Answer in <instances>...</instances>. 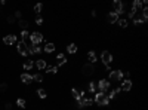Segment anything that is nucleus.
Returning a JSON list of instances; mask_svg holds the SVG:
<instances>
[{"mask_svg": "<svg viewBox=\"0 0 148 110\" xmlns=\"http://www.w3.org/2000/svg\"><path fill=\"white\" fill-rule=\"evenodd\" d=\"M47 68V73H51V75H56L58 73V66H51V67H46Z\"/></svg>", "mask_w": 148, "mask_h": 110, "instance_id": "a878e982", "label": "nucleus"}, {"mask_svg": "<svg viewBox=\"0 0 148 110\" xmlns=\"http://www.w3.org/2000/svg\"><path fill=\"white\" fill-rule=\"evenodd\" d=\"M96 73V67H95V64H83L82 66V75L83 76H86V77H90V76H93Z\"/></svg>", "mask_w": 148, "mask_h": 110, "instance_id": "7ed1b4c3", "label": "nucleus"}, {"mask_svg": "<svg viewBox=\"0 0 148 110\" xmlns=\"http://www.w3.org/2000/svg\"><path fill=\"white\" fill-rule=\"evenodd\" d=\"M30 43H33V45H40L42 42H43V34L40 33V31H33V33H30Z\"/></svg>", "mask_w": 148, "mask_h": 110, "instance_id": "0eeeda50", "label": "nucleus"}, {"mask_svg": "<svg viewBox=\"0 0 148 110\" xmlns=\"http://www.w3.org/2000/svg\"><path fill=\"white\" fill-rule=\"evenodd\" d=\"M55 49H56V46H55V43H52V42H47V43L45 45V48H43V51H45L46 54H53Z\"/></svg>", "mask_w": 148, "mask_h": 110, "instance_id": "2eb2a0df", "label": "nucleus"}, {"mask_svg": "<svg viewBox=\"0 0 148 110\" xmlns=\"http://www.w3.org/2000/svg\"><path fill=\"white\" fill-rule=\"evenodd\" d=\"M16 106H18V107H21V109H24V107L27 106V101L24 100V98H18V100H16Z\"/></svg>", "mask_w": 148, "mask_h": 110, "instance_id": "cd10ccee", "label": "nucleus"}, {"mask_svg": "<svg viewBox=\"0 0 148 110\" xmlns=\"http://www.w3.org/2000/svg\"><path fill=\"white\" fill-rule=\"evenodd\" d=\"M33 66H34L33 61H31V59H27L25 63H24V66H22V67H24V70H31V68H33Z\"/></svg>", "mask_w": 148, "mask_h": 110, "instance_id": "5701e85b", "label": "nucleus"}, {"mask_svg": "<svg viewBox=\"0 0 148 110\" xmlns=\"http://www.w3.org/2000/svg\"><path fill=\"white\" fill-rule=\"evenodd\" d=\"M93 101L99 106V107H107L110 104V100H108V97L105 92H96L93 95Z\"/></svg>", "mask_w": 148, "mask_h": 110, "instance_id": "f257e3e1", "label": "nucleus"}, {"mask_svg": "<svg viewBox=\"0 0 148 110\" xmlns=\"http://www.w3.org/2000/svg\"><path fill=\"white\" fill-rule=\"evenodd\" d=\"M117 24L120 26V28H127V26H129V21H127L126 18H119Z\"/></svg>", "mask_w": 148, "mask_h": 110, "instance_id": "412c9836", "label": "nucleus"}, {"mask_svg": "<svg viewBox=\"0 0 148 110\" xmlns=\"http://www.w3.org/2000/svg\"><path fill=\"white\" fill-rule=\"evenodd\" d=\"M18 54H21L22 57L30 55V52H28V45H27L25 42H19V43H18Z\"/></svg>", "mask_w": 148, "mask_h": 110, "instance_id": "6e6552de", "label": "nucleus"}, {"mask_svg": "<svg viewBox=\"0 0 148 110\" xmlns=\"http://www.w3.org/2000/svg\"><path fill=\"white\" fill-rule=\"evenodd\" d=\"M113 12H116L119 17H120L121 14H125V12H126L125 3H123L121 0H114V2H113Z\"/></svg>", "mask_w": 148, "mask_h": 110, "instance_id": "423d86ee", "label": "nucleus"}, {"mask_svg": "<svg viewBox=\"0 0 148 110\" xmlns=\"http://www.w3.org/2000/svg\"><path fill=\"white\" fill-rule=\"evenodd\" d=\"M37 95H39V98H46V97H47V92H46V89L39 88V89H37Z\"/></svg>", "mask_w": 148, "mask_h": 110, "instance_id": "393cba45", "label": "nucleus"}, {"mask_svg": "<svg viewBox=\"0 0 148 110\" xmlns=\"http://www.w3.org/2000/svg\"><path fill=\"white\" fill-rule=\"evenodd\" d=\"M28 45V52L30 54H42L43 48H40L39 45H33V43H27Z\"/></svg>", "mask_w": 148, "mask_h": 110, "instance_id": "f8f14e48", "label": "nucleus"}, {"mask_svg": "<svg viewBox=\"0 0 148 110\" xmlns=\"http://www.w3.org/2000/svg\"><path fill=\"white\" fill-rule=\"evenodd\" d=\"M36 67L39 68L40 71H42V70H45V68L47 67V63H46V59H42V58H40V59H37V61H36Z\"/></svg>", "mask_w": 148, "mask_h": 110, "instance_id": "6ab92c4d", "label": "nucleus"}, {"mask_svg": "<svg viewBox=\"0 0 148 110\" xmlns=\"http://www.w3.org/2000/svg\"><path fill=\"white\" fill-rule=\"evenodd\" d=\"M33 80L34 82H43V75L42 73H36V75L33 76Z\"/></svg>", "mask_w": 148, "mask_h": 110, "instance_id": "bb28decb", "label": "nucleus"}, {"mask_svg": "<svg viewBox=\"0 0 148 110\" xmlns=\"http://www.w3.org/2000/svg\"><path fill=\"white\" fill-rule=\"evenodd\" d=\"M132 86H133V82H132L130 79H123V80H121V85H120L121 91L127 92V91H130V89H132Z\"/></svg>", "mask_w": 148, "mask_h": 110, "instance_id": "1a4fd4ad", "label": "nucleus"}, {"mask_svg": "<svg viewBox=\"0 0 148 110\" xmlns=\"http://www.w3.org/2000/svg\"><path fill=\"white\" fill-rule=\"evenodd\" d=\"M21 82L25 83V85H30L33 82V76L28 75V73H22V75H21Z\"/></svg>", "mask_w": 148, "mask_h": 110, "instance_id": "dca6fc26", "label": "nucleus"}, {"mask_svg": "<svg viewBox=\"0 0 148 110\" xmlns=\"http://www.w3.org/2000/svg\"><path fill=\"white\" fill-rule=\"evenodd\" d=\"M55 59H56V64H55V66H58V67L67 64V57H65V54H58Z\"/></svg>", "mask_w": 148, "mask_h": 110, "instance_id": "ddd939ff", "label": "nucleus"}, {"mask_svg": "<svg viewBox=\"0 0 148 110\" xmlns=\"http://www.w3.org/2000/svg\"><path fill=\"white\" fill-rule=\"evenodd\" d=\"M96 89H98V88H96V82H95V80H89V82H88V88H86L84 91L88 92V94H95Z\"/></svg>", "mask_w": 148, "mask_h": 110, "instance_id": "4468645a", "label": "nucleus"}, {"mask_svg": "<svg viewBox=\"0 0 148 110\" xmlns=\"http://www.w3.org/2000/svg\"><path fill=\"white\" fill-rule=\"evenodd\" d=\"M36 24H37V26H42V24H43V18L42 17H37L36 18Z\"/></svg>", "mask_w": 148, "mask_h": 110, "instance_id": "c756f323", "label": "nucleus"}, {"mask_svg": "<svg viewBox=\"0 0 148 110\" xmlns=\"http://www.w3.org/2000/svg\"><path fill=\"white\" fill-rule=\"evenodd\" d=\"M108 80H110V83H113V82H121L123 80V70L113 68V70L108 73Z\"/></svg>", "mask_w": 148, "mask_h": 110, "instance_id": "f03ea898", "label": "nucleus"}, {"mask_svg": "<svg viewBox=\"0 0 148 110\" xmlns=\"http://www.w3.org/2000/svg\"><path fill=\"white\" fill-rule=\"evenodd\" d=\"M10 107H12V106H10V103H8V104H6V110H10Z\"/></svg>", "mask_w": 148, "mask_h": 110, "instance_id": "72a5a7b5", "label": "nucleus"}, {"mask_svg": "<svg viewBox=\"0 0 148 110\" xmlns=\"http://www.w3.org/2000/svg\"><path fill=\"white\" fill-rule=\"evenodd\" d=\"M3 43L8 45V46L16 43V36H15V34H6L5 37H3Z\"/></svg>", "mask_w": 148, "mask_h": 110, "instance_id": "9b49d317", "label": "nucleus"}, {"mask_svg": "<svg viewBox=\"0 0 148 110\" xmlns=\"http://www.w3.org/2000/svg\"><path fill=\"white\" fill-rule=\"evenodd\" d=\"M15 17L21 19V17H22V12H19V10H18V12H15Z\"/></svg>", "mask_w": 148, "mask_h": 110, "instance_id": "2f4dec72", "label": "nucleus"}, {"mask_svg": "<svg viewBox=\"0 0 148 110\" xmlns=\"http://www.w3.org/2000/svg\"><path fill=\"white\" fill-rule=\"evenodd\" d=\"M132 9L136 10V12H141L142 10V2L141 0H133L132 2Z\"/></svg>", "mask_w": 148, "mask_h": 110, "instance_id": "aec40b11", "label": "nucleus"}, {"mask_svg": "<svg viewBox=\"0 0 148 110\" xmlns=\"http://www.w3.org/2000/svg\"><path fill=\"white\" fill-rule=\"evenodd\" d=\"M19 28H22V30H27L28 28V26H30V24H28V21H25V19H19Z\"/></svg>", "mask_w": 148, "mask_h": 110, "instance_id": "b1692460", "label": "nucleus"}, {"mask_svg": "<svg viewBox=\"0 0 148 110\" xmlns=\"http://www.w3.org/2000/svg\"><path fill=\"white\" fill-rule=\"evenodd\" d=\"M119 18H120V17L116 14V12H113V10H110L108 14H107V22H108V24H117Z\"/></svg>", "mask_w": 148, "mask_h": 110, "instance_id": "9d476101", "label": "nucleus"}, {"mask_svg": "<svg viewBox=\"0 0 148 110\" xmlns=\"http://www.w3.org/2000/svg\"><path fill=\"white\" fill-rule=\"evenodd\" d=\"M6 89H8V85H6V83L0 85V91H6Z\"/></svg>", "mask_w": 148, "mask_h": 110, "instance_id": "7c9ffc66", "label": "nucleus"}, {"mask_svg": "<svg viewBox=\"0 0 148 110\" xmlns=\"http://www.w3.org/2000/svg\"><path fill=\"white\" fill-rule=\"evenodd\" d=\"M67 52L68 54H71V55H74V54H77V51H79V48H77V45L76 43H70V45H67Z\"/></svg>", "mask_w": 148, "mask_h": 110, "instance_id": "f3484780", "label": "nucleus"}, {"mask_svg": "<svg viewBox=\"0 0 148 110\" xmlns=\"http://www.w3.org/2000/svg\"><path fill=\"white\" fill-rule=\"evenodd\" d=\"M88 59H89V64H95L96 61H98L96 52H95V51H89V52H88Z\"/></svg>", "mask_w": 148, "mask_h": 110, "instance_id": "a211bd4d", "label": "nucleus"}, {"mask_svg": "<svg viewBox=\"0 0 148 110\" xmlns=\"http://www.w3.org/2000/svg\"><path fill=\"white\" fill-rule=\"evenodd\" d=\"M8 22H10V24L15 22V17H9V18H8Z\"/></svg>", "mask_w": 148, "mask_h": 110, "instance_id": "473e14b6", "label": "nucleus"}, {"mask_svg": "<svg viewBox=\"0 0 148 110\" xmlns=\"http://www.w3.org/2000/svg\"><path fill=\"white\" fill-rule=\"evenodd\" d=\"M96 88L98 89H99V92H108L110 89H111V83H110V80L108 79H99V80H98L96 82Z\"/></svg>", "mask_w": 148, "mask_h": 110, "instance_id": "20e7f679", "label": "nucleus"}, {"mask_svg": "<svg viewBox=\"0 0 148 110\" xmlns=\"http://www.w3.org/2000/svg\"><path fill=\"white\" fill-rule=\"evenodd\" d=\"M30 37V33L27 31V30H22L21 31V42H25L27 43V39Z\"/></svg>", "mask_w": 148, "mask_h": 110, "instance_id": "4be33fe9", "label": "nucleus"}, {"mask_svg": "<svg viewBox=\"0 0 148 110\" xmlns=\"http://www.w3.org/2000/svg\"><path fill=\"white\" fill-rule=\"evenodd\" d=\"M42 9H43V5H42V3H37V5L34 6V12H36L37 15H39L40 12H42Z\"/></svg>", "mask_w": 148, "mask_h": 110, "instance_id": "c85d7f7f", "label": "nucleus"}, {"mask_svg": "<svg viewBox=\"0 0 148 110\" xmlns=\"http://www.w3.org/2000/svg\"><path fill=\"white\" fill-rule=\"evenodd\" d=\"M101 61H102L104 67H107V66H111V63L114 61V58H113V54H111L110 51H102V52H101Z\"/></svg>", "mask_w": 148, "mask_h": 110, "instance_id": "39448f33", "label": "nucleus"}]
</instances>
